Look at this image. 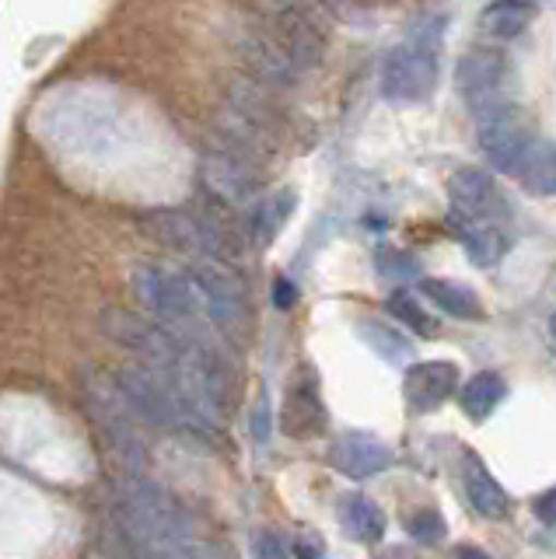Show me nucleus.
<instances>
[{"label":"nucleus","instance_id":"obj_10","mask_svg":"<svg viewBox=\"0 0 556 559\" xmlns=\"http://www.w3.org/2000/svg\"><path fill=\"white\" fill-rule=\"evenodd\" d=\"M448 200L451 210L462 221H480V224H497L511 217V203L500 192L497 179L486 168L462 165L448 179Z\"/></svg>","mask_w":556,"mask_h":559},{"label":"nucleus","instance_id":"obj_13","mask_svg":"<svg viewBox=\"0 0 556 559\" xmlns=\"http://www.w3.org/2000/svg\"><path fill=\"white\" fill-rule=\"evenodd\" d=\"M392 459H395L392 448L368 430L340 433V437H333V444H329V465H333L346 479L381 476V472L392 465Z\"/></svg>","mask_w":556,"mask_h":559},{"label":"nucleus","instance_id":"obj_9","mask_svg":"<svg viewBox=\"0 0 556 559\" xmlns=\"http://www.w3.org/2000/svg\"><path fill=\"white\" fill-rule=\"evenodd\" d=\"M476 130H480V151L486 157V165L500 175H514L521 157L539 140L532 119L518 105H504V109L476 119Z\"/></svg>","mask_w":556,"mask_h":559},{"label":"nucleus","instance_id":"obj_11","mask_svg":"<svg viewBox=\"0 0 556 559\" xmlns=\"http://www.w3.org/2000/svg\"><path fill=\"white\" fill-rule=\"evenodd\" d=\"M276 424H281V433L291 437V441H316V437L326 433L329 416L322 406L319 378L308 367H298L294 378L287 381L281 399V419Z\"/></svg>","mask_w":556,"mask_h":559},{"label":"nucleus","instance_id":"obj_18","mask_svg":"<svg viewBox=\"0 0 556 559\" xmlns=\"http://www.w3.org/2000/svg\"><path fill=\"white\" fill-rule=\"evenodd\" d=\"M514 179L529 197H539V200L556 197V140L539 136L529 147V154L521 157Z\"/></svg>","mask_w":556,"mask_h":559},{"label":"nucleus","instance_id":"obj_25","mask_svg":"<svg viewBox=\"0 0 556 559\" xmlns=\"http://www.w3.org/2000/svg\"><path fill=\"white\" fill-rule=\"evenodd\" d=\"M406 532L416 538V542H424V546H434V542H441L445 538V514L438 511V507H416V511L406 518Z\"/></svg>","mask_w":556,"mask_h":559},{"label":"nucleus","instance_id":"obj_31","mask_svg":"<svg viewBox=\"0 0 556 559\" xmlns=\"http://www.w3.org/2000/svg\"><path fill=\"white\" fill-rule=\"evenodd\" d=\"M375 559H421V556L410 552V549H403V546H389V549H381Z\"/></svg>","mask_w":556,"mask_h":559},{"label":"nucleus","instance_id":"obj_12","mask_svg":"<svg viewBox=\"0 0 556 559\" xmlns=\"http://www.w3.org/2000/svg\"><path fill=\"white\" fill-rule=\"evenodd\" d=\"M459 364L451 360H424V364H410L406 378H403V399L410 413H438L445 402L459 392Z\"/></svg>","mask_w":556,"mask_h":559},{"label":"nucleus","instance_id":"obj_16","mask_svg":"<svg viewBox=\"0 0 556 559\" xmlns=\"http://www.w3.org/2000/svg\"><path fill=\"white\" fill-rule=\"evenodd\" d=\"M421 294L427 297V301L451 314V319L459 322H483L486 319V308L480 301V294L473 287L459 284V280H438V276H424L421 280Z\"/></svg>","mask_w":556,"mask_h":559},{"label":"nucleus","instance_id":"obj_1","mask_svg":"<svg viewBox=\"0 0 556 559\" xmlns=\"http://www.w3.org/2000/svg\"><path fill=\"white\" fill-rule=\"evenodd\" d=\"M448 17H421L403 43L392 46L381 60V98L392 105H424L438 92L441 81V52H445Z\"/></svg>","mask_w":556,"mask_h":559},{"label":"nucleus","instance_id":"obj_20","mask_svg":"<svg viewBox=\"0 0 556 559\" xmlns=\"http://www.w3.org/2000/svg\"><path fill=\"white\" fill-rule=\"evenodd\" d=\"M465 497L473 503V511L483 514L486 521H497L508 514V493H504V486L486 472V465L476 454L465 459Z\"/></svg>","mask_w":556,"mask_h":559},{"label":"nucleus","instance_id":"obj_21","mask_svg":"<svg viewBox=\"0 0 556 559\" xmlns=\"http://www.w3.org/2000/svg\"><path fill=\"white\" fill-rule=\"evenodd\" d=\"M508 395V384H504V378L497 371H480L473 374L459 392V406L465 413V419H473V424H483L486 416H490L500 399Z\"/></svg>","mask_w":556,"mask_h":559},{"label":"nucleus","instance_id":"obj_3","mask_svg":"<svg viewBox=\"0 0 556 559\" xmlns=\"http://www.w3.org/2000/svg\"><path fill=\"white\" fill-rule=\"evenodd\" d=\"M81 395L95 430L102 433V444L109 448L113 459L123 465L130 476H137L147 465V444L137 433V409L130 406V399L123 392L116 374L109 371H88L81 381Z\"/></svg>","mask_w":556,"mask_h":559},{"label":"nucleus","instance_id":"obj_14","mask_svg":"<svg viewBox=\"0 0 556 559\" xmlns=\"http://www.w3.org/2000/svg\"><path fill=\"white\" fill-rule=\"evenodd\" d=\"M336 518H340L343 535L360 542V546H378V542L386 538L389 521L381 514V507L364 493H343L336 503Z\"/></svg>","mask_w":556,"mask_h":559},{"label":"nucleus","instance_id":"obj_27","mask_svg":"<svg viewBox=\"0 0 556 559\" xmlns=\"http://www.w3.org/2000/svg\"><path fill=\"white\" fill-rule=\"evenodd\" d=\"M326 11H333L340 22H364V0H319Z\"/></svg>","mask_w":556,"mask_h":559},{"label":"nucleus","instance_id":"obj_33","mask_svg":"<svg viewBox=\"0 0 556 559\" xmlns=\"http://www.w3.org/2000/svg\"><path fill=\"white\" fill-rule=\"evenodd\" d=\"M549 332H553V340H556V314H553V319H549Z\"/></svg>","mask_w":556,"mask_h":559},{"label":"nucleus","instance_id":"obj_24","mask_svg":"<svg viewBox=\"0 0 556 559\" xmlns=\"http://www.w3.org/2000/svg\"><path fill=\"white\" fill-rule=\"evenodd\" d=\"M375 266L386 280H416L421 276V262L403 249H392V245H381V249L375 252Z\"/></svg>","mask_w":556,"mask_h":559},{"label":"nucleus","instance_id":"obj_6","mask_svg":"<svg viewBox=\"0 0 556 559\" xmlns=\"http://www.w3.org/2000/svg\"><path fill=\"white\" fill-rule=\"evenodd\" d=\"M200 175L203 186L211 189L217 203H256L259 189H263V165H259V151L241 144L238 136L211 140L200 154Z\"/></svg>","mask_w":556,"mask_h":559},{"label":"nucleus","instance_id":"obj_7","mask_svg":"<svg viewBox=\"0 0 556 559\" xmlns=\"http://www.w3.org/2000/svg\"><path fill=\"white\" fill-rule=\"evenodd\" d=\"M511 67L497 49H469L456 63V92L476 119L490 116L511 102Z\"/></svg>","mask_w":556,"mask_h":559},{"label":"nucleus","instance_id":"obj_29","mask_svg":"<svg viewBox=\"0 0 556 559\" xmlns=\"http://www.w3.org/2000/svg\"><path fill=\"white\" fill-rule=\"evenodd\" d=\"M294 301H298V287H294L287 276H276L273 280V305L287 311V308H294Z\"/></svg>","mask_w":556,"mask_h":559},{"label":"nucleus","instance_id":"obj_30","mask_svg":"<svg viewBox=\"0 0 556 559\" xmlns=\"http://www.w3.org/2000/svg\"><path fill=\"white\" fill-rule=\"evenodd\" d=\"M252 433H256L259 444L270 437V406H267V399H259V406L252 409Z\"/></svg>","mask_w":556,"mask_h":559},{"label":"nucleus","instance_id":"obj_28","mask_svg":"<svg viewBox=\"0 0 556 559\" xmlns=\"http://www.w3.org/2000/svg\"><path fill=\"white\" fill-rule=\"evenodd\" d=\"M532 514L543 524H556V486L532 500Z\"/></svg>","mask_w":556,"mask_h":559},{"label":"nucleus","instance_id":"obj_17","mask_svg":"<svg viewBox=\"0 0 556 559\" xmlns=\"http://www.w3.org/2000/svg\"><path fill=\"white\" fill-rule=\"evenodd\" d=\"M456 235L462 241V252L469 255V262L480 270H490L508 255L511 238L500 231L497 224H480V221H456Z\"/></svg>","mask_w":556,"mask_h":559},{"label":"nucleus","instance_id":"obj_5","mask_svg":"<svg viewBox=\"0 0 556 559\" xmlns=\"http://www.w3.org/2000/svg\"><path fill=\"white\" fill-rule=\"evenodd\" d=\"M133 294L154 319L168 325L179 336H203L214 332L211 319H206L200 290L189 273H176L165 266H137L133 270Z\"/></svg>","mask_w":556,"mask_h":559},{"label":"nucleus","instance_id":"obj_4","mask_svg":"<svg viewBox=\"0 0 556 559\" xmlns=\"http://www.w3.org/2000/svg\"><path fill=\"white\" fill-rule=\"evenodd\" d=\"M137 224H141V231L147 238L189 259L235 262L241 252L232 227L211 214H193V210H147V214L137 217Z\"/></svg>","mask_w":556,"mask_h":559},{"label":"nucleus","instance_id":"obj_32","mask_svg":"<svg viewBox=\"0 0 556 559\" xmlns=\"http://www.w3.org/2000/svg\"><path fill=\"white\" fill-rule=\"evenodd\" d=\"M456 559H494V556H490V552H483L480 546H462Z\"/></svg>","mask_w":556,"mask_h":559},{"label":"nucleus","instance_id":"obj_22","mask_svg":"<svg viewBox=\"0 0 556 559\" xmlns=\"http://www.w3.org/2000/svg\"><path fill=\"white\" fill-rule=\"evenodd\" d=\"M357 336L389 364H406L413 357V343L403 336V332L386 325V322H378V319H360L357 322Z\"/></svg>","mask_w":556,"mask_h":559},{"label":"nucleus","instance_id":"obj_26","mask_svg":"<svg viewBox=\"0 0 556 559\" xmlns=\"http://www.w3.org/2000/svg\"><path fill=\"white\" fill-rule=\"evenodd\" d=\"M249 549H252V559H291V552L284 549V542L276 538V532H267V528H259L252 535Z\"/></svg>","mask_w":556,"mask_h":559},{"label":"nucleus","instance_id":"obj_2","mask_svg":"<svg viewBox=\"0 0 556 559\" xmlns=\"http://www.w3.org/2000/svg\"><path fill=\"white\" fill-rule=\"evenodd\" d=\"M116 378H119V384H123L130 406L137 409V416H141L144 424L176 433L189 444L211 448L217 441V424H211V419H203L200 413L189 409L186 399L176 392V384H171L165 374L154 371V367L137 360V364L119 367Z\"/></svg>","mask_w":556,"mask_h":559},{"label":"nucleus","instance_id":"obj_23","mask_svg":"<svg viewBox=\"0 0 556 559\" xmlns=\"http://www.w3.org/2000/svg\"><path fill=\"white\" fill-rule=\"evenodd\" d=\"M386 311L392 319H399L406 329H413L421 340H434L438 336V322H434V314L421 305V297L410 294V290H392L389 301H386Z\"/></svg>","mask_w":556,"mask_h":559},{"label":"nucleus","instance_id":"obj_8","mask_svg":"<svg viewBox=\"0 0 556 559\" xmlns=\"http://www.w3.org/2000/svg\"><path fill=\"white\" fill-rule=\"evenodd\" d=\"M189 276L200 290V301L211 325L224 336H238L241 329L249 325V297L241 280L228 270V262H211V259H197L189 266Z\"/></svg>","mask_w":556,"mask_h":559},{"label":"nucleus","instance_id":"obj_15","mask_svg":"<svg viewBox=\"0 0 556 559\" xmlns=\"http://www.w3.org/2000/svg\"><path fill=\"white\" fill-rule=\"evenodd\" d=\"M294 206H298V192L294 189H276L270 197L256 200L249 210V238L256 241V249H270L276 235L284 231Z\"/></svg>","mask_w":556,"mask_h":559},{"label":"nucleus","instance_id":"obj_19","mask_svg":"<svg viewBox=\"0 0 556 559\" xmlns=\"http://www.w3.org/2000/svg\"><path fill=\"white\" fill-rule=\"evenodd\" d=\"M535 22V4L532 0H490L480 14V32L486 39L511 43L521 32Z\"/></svg>","mask_w":556,"mask_h":559}]
</instances>
